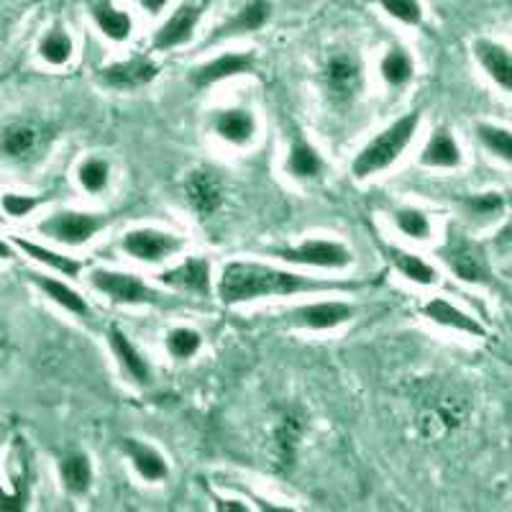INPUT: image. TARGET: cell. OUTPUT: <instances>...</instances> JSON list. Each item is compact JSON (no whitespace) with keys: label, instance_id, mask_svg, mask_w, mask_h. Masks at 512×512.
<instances>
[{"label":"cell","instance_id":"22","mask_svg":"<svg viewBox=\"0 0 512 512\" xmlns=\"http://www.w3.org/2000/svg\"><path fill=\"white\" fill-rule=\"evenodd\" d=\"M305 433V418L303 415H285L282 423L277 425V431H274V454L280 459L282 466H290L292 459H295L297 443L303 438Z\"/></svg>","mask_w":512,"mask_h":512},{"label":"cell","instance_id":"2","mask_svg":"<svg viewBox=\"0 0 512 512\" xmlns=\"http://www.w3.org/2000/svg\"><path fill=\"white\" fill-rule=\"evenodd\" d=\"M418 123V113H408V116H402L400 121H395L392 126L384 128L382 134H379L377 139L369 141V144L359 152V157L354 159V164H351L354 175H377V172L387 169L390 164H395L397 159H400V154L408 149L410 141H413L415 131H418Z\"/></svg>","mask_w":512,"mask_h":512},{"label":"cell","instance_id":"18","mask_svg":"<svg viewBox=\"0 0 512 512\" xmlns=\"http://www.w3.org/2000/svg\"><path fill=\"white\" fill-rule=\"evenodd\" d=\"M90 13H93L95 26H98L108 39L126 41L128 36H131L134 21H131L128 13L118 11L111 0H95V3H90Z\"/></svg>","mask_w":512,"mask_h":512},{"label":"cell","instance_id":"31","mask_svg":"<svg viewBox=\"0 0 512 512\" xmlns=\"http://www.w3.org/2000/svg\"><path fill=\"white\" fill-rule=\"evenodd\" d=\"M39 54H41V59H47L49 64L70 62L72 39L67 36V31H62V29L47 31V36L39 41Z\"/></svg>","mask_w":512,"mask_h":512},{"label":"cell","instance_id":"37","mask_svg":"<svg viewBox=\"0 0 512 512\" xmlns=\"http://www.w3.org/2000/svg\"><path fill=\"white\" fill-rule=\"evenodd\" d=\"M36 205H39V200H36V198H26V195H13V192L3 195V210H6L8 216H13V218L29 216Z\"/></svg>","mask_w":512,"mask_h":512},{"label":"cell","instance_id":"28","mask_svg":"<svg viewBox=\"0 0 512 512\" xmlns=\"http://www.w3.org/2000/svg\"><path fill=\"white\" fill-rule=\"evenodd\" d=\"M31 280H34L41 290L47 292V297H52L54 303L62 305L64 310H70V313L77 315H88V303L67 285H62V282L57 280H49V277H41V274H31Z\"/></svg>","mask_w":512,"mask_h":512},{"label":"cell","instance_id":"38","mask_svg":"<svg viewBox=\"0 0 512 512\" xmlns=\"http://www.w3.org/2000/svg\"><path fill=\"white\" fill-rule=\"evenodd\" d=\"M469 208L474 210V213H479V216H489V213H497V210L502 208V200L500 195H477V198L469 200Z\"/></svg>","mask_w":512,"mask_h":512},{"label":"cell","instance_id":"26","mask_svg":"<svg viewBox=\"0 0 512 512\" xmlns=\"http://www.w3.org/2000/svg\"><path fill=\"white\" fill-rule=\"evenodd\" d=\"M387 254H390V262L402 272V277H408L415 285H436V269H433L431 264H425L420 256L408 254V251L402 249H387Z\"/></svg>","mask_w":512,"mask_h":512},{"label":"cell","instance_id":"35","mask_svg":"<svg viewBox=\"0 0 512 512\" xmlns=\"http://www.w3.org/2000/svg\"><path fill=\"white\" fill-rule=\"evenodd\" d=\"M108 175H111V169L103 159H88V162L80 164V185L85 187L88 192H100L105 185H108Z\"/></svg>","mask_w":512,"mask_h":512},{"label":"cell","instance_id":"6","mask_svg":"<svg viewBox=\"0 0 512 512\" xmlns=\"http://www.w3.org/2000/svg\"><path fill=\"white\" fill-rule=\"evenodd\" d=\"M277 254L292 264H305V267H323V269H344L351 264V251L336 241H305L295 249L277 251Z\"/></svg>","mask_w":512,"mask_h":512},{"label":"cell","instance_id":"10","mask_svg":"<svg viewBox=\"0 0 512 512\" xmlns=\"http://www.w3.org/2000/svg\"><path fill=\"white\" fill-rule=\"evenodd\" d=\"M272 16V3L269 0H249L244 8L233 18H228L226 24L216 29V34H210L205 44H218V41L228 39V36H241L249 31H259Z\"/></svg>","mask_w":512,"mask_h":512},{"label":"cell","instance_id":"12","mask_svg":"<svg viewBox=\"0 0 512 512\" xmlns=\"http://www.w3.org/2000/svg\"><path fill=\"white\" fill-rule=\"evenodd\" d=\"M154 77H157V67L144 57L111 64V67H105V70L100 72V80H103L105 85H111V88H118V90L141 88V85H146V82H152Z\"/></svg>","mask_w":512,"mask_h":512},{"label":"cell","instance_id":"43","mask_svg":"<svg viewBox=\"0 0 512 512\" xmlns=\"http://www.w3.org/2000/svg\"><path fill=\"white\" fill-rule=\"evenodd\" d=\"M500 241H512V223L500 233Z\"/></svg>","mask_w":512,"mask_h":512},{"label":"cell","instance_id":"8","mask_svg":"<svg viewBox=\"0 0 512 512\" xmlns=\"http://www.w3.org/2000/svg\"><path fill=\"white\" fill-rule=\"evenodd\" d=\"M185 192L190 205L200 218H210L223 203V182L210 169H195L185 182Z\"/></svg>","mask_w":512,"mask_h":512},{"label":"cell","instance_id":"42","mask_svg":"<svg viewBox=\"0 0 512 512\" xmlns=\"http://www.w3.org/2000/svg\"><path fill=\"white\" fill-rule=\"evenodd\" d=\"M13 256V249L8 244H3V241H0V259H11Z\"/></svg>","mask_w":512,"mask_h":512},{"label":"cell","instance_id":"39","mask_svg":"<svg viewBox=\"0 0 512 512\" xmlns=\"http://www.w3.org/2000/svg\"><path fill=\"white\" fill-rule=\"evenodd\" d=\"M26 505V495L21 492V487H16L13 492H0V510H21Z\"/></svg>","mask_w":512,"mask_h":512},{"label":"cell","instance_id":"29","mask_svg":"<svg viewBox=\"0 0 512 512\" xmlns=\"http://www.w3.org/2000/svg\"><path fill=\"white\" fill-rule=\"evenodd\" d=\"M16 246L18 249H24L31 259H36V262L47 264V267L62 272L64 277H77L82 269V264L75 262V259H70V256H62V254H57V251H49V249H44V246L31 244V241L16 239Z\"/></svg>","mask_w":512,"mask_h":512},{"label":"cell","instance_id":"41","mask_svg":"<svg viewBox=\"0 0 512 512\" xmlns=\"http://www.w3.org/2000/svg\"><path fill=\"white\" fill-rule=\"evenodd\" d=\"M139 3L146 13H159L164 6H167L169 0H139Z\"/></svg>","mask_w":512,"mask_h":512},{"label":"cell","instance_id":"16","mask_svg":"<svg viewBox=\"0 0 512 512\" xmlns=\"http://www.w3.org/2000/svg\"><path fill=\"white\" fill-rule=\"evenodd\" d=\"M474 52H477L484 70L489 72V77L512 93V54L507 52L505 47H500V44L487 39H479L477 44H474Z\"/></svg>","mask_w":512,"mask_h":512},{"label":"cell","instance_id":"20","mask_svg":"<svg viewBox=\"0 0 512 512\" xmlns=\"http://www.w3.org/2000/svg\"><path fill=\"white\" fill-rule=\"evenodd\" d=\"M123 451L128 454V459L134 461V469L146 482H159V479L167 477V461L152 446H144V443L134 441V438H126Z\"/></svg>","mask_w":512,"mask_h":512},{"label":"cell","instance_id":"17","mask_svg":"<svg viewBox=\"0 0 512 512\" xmlns=\"http://www.w3.org/2000/svg\"><path fill=\"white\" fill-rule=\"evenodd\" d=\"M159 280H162L164 285L205 295V292L210 290V264L205 262V259H187V262L180 264L177 269L164 272Z\"/></svg>","mask_w":512,"mask_h":512},{"label":"cell","instance_id":"34","mask_svg":"<svg viewBox=\"0 0 512 512\" xmlns=\"http://www.w3.org/2000/svg\"><path fill=\"white\" fill-rule=\"evenodd\" d=\"M395 223H397V228L405 233V236H410V239L425 241L428 236H431V223H428L425 213H420V210H415V208L397 210Z\"/></svg>","mask_w":512,"mask_h":512},{"label":"cell","instance_id":"13","mask_svg":"<svg viewBox=\"0 0 512 512\" xmlns=\"http://www.w3.org/2000/svg\"><path fill=\"white\" fill-rule=\"evenodd\" d=\"M354 315L351 305L346 303H315L297 308L290 313L292 323L303 328H313V331H326V328H336Z\"/></svg>","mask_w":512,"mask_h":512},{"label":"cell","instance_id":"9","mask_svg":"<svg viewBox=\"0 0 512 512\" xmlns=\"http://www.w3.org/2000/svg\"><path fill=\"white\" fill-rule=\"evenodd\" d=\"M200 16H203V8H200L198 3H182V6L159 26V31L154 34V47L172 49L185 44V41H190V36L198 29Z\"/></svg>","mask_w":512,"mask_h":512},{"label":"cell","instance_id":"1","mask_svg":"<svg viewBox=\"0 0 512 512\" xmlns=\"http://www.w3.org/2000/svg\"><path fill=\"white\" fill-rule=\"evenodd\" d=\"M356 285H344V282H318L303 277V274L282 272V269L264 267V264L233 262L223 269L221 292L223 303H249L256 297L269 295H297V292H323V290H351Z\"/></svg>","mask_w":512,"mask_h":512},{"label":"cell","instance_id":"23","mask_svg":"<svg viewBox=\"0 0 512 512\" xmlns=\"http://www.w3.org/2000/svg\"><path fill=\"white\" fill-rule=\"evenodd\" d=\"M423 313L438 323V326H446V328H456V331H464V333H472V336H484V328L479 326L477 320L469 318L466 313L456 310L454 305L446 303V300H431V303L425 305Z\"/></svg>","mask_w":512,"mask_h":512},{"label":"cell","instance_id":"36","mask_svg":"<svg viewBox=\"0 0 512 512\" xmlns=\"http://www.w3.org/2000/svg\"><path fill=\"white\" fill-rule=\"evenodd\" d=\"M382 11L390 13L392 18L402 21L408 26H418L423 21V8H420V0H377Z\"/></svg>","mask_w":512,"mask_h":512},{"label":"cell","instance_id":"15","mask_svg":"<svg viewBox=\"0 0 512 512\" xmlns=\"http://www.w3.org/2000/svg\"><path fill=\"white\" fill-rule=\"evenodd\" d=\"M41 131L34 123H11L0 136V152L8 159H29L39 149Z\"/></svg>","mask_w":512,"mask_h":512},{"label":"cell","instance_id":"11","mask_svg":"<svg viewBox=\"0 0 512 512\" xmlns=\"http://www.w3.org/2000/svg\"><path fill=\"white\" fill-rule=\"evenodd\" d=\"M251 70H254V57L251 54H221L213 62L192 70L190 80L195 88H208V85H216V82L226 80V77L244 75V72Z\"/></svg>","mask_w":512,"mask_h":512},{"label":"cell","instance_id":"19","mask_svg":"<svg viewBox=\"0 0 512 512\" xmlns=\"http://www.w3.org/2000/svg\"><path fill=\"white\" fill-rule=\"evenodd\" d=\"M111 346H113V354H116L118 364H121V369L126 372L128 379H134L136 384L149 382V377H152V369H149V364H146L144 356L139 354V349H136V346L131 344V341H128L121 331H118V328H111Z\"/></svg>","mask_w":512,"mask_h":512},{"label":"cell","instance_id":"24","mask_svg":"<svg viewBox=\"0 0 512 512\" xmlns=\"http://www.w3.org/2000/svg\"><path fill=\"white\" fill-rule=\"evenodd\" d=\"M420 162L428 164V167H456L461 162L459 144H456L454 136L448 134L446 128H441V131H436L428 139L423 154H420Z\"/></svg>","mask_w":512,"mask_h":512},{"label":"cell","instance_id":"40","mask_svg":"<svg viewBox=\"0 0 512 512\" xmlns=\"http://www.w3.org/2000/svg\"><path fill=\"white\" fill-rule=\"evenodd\" d=\"M8 351H11V336H8V326L0 320V367L6 364Z\"/></svg>","mask_w":512,"mask_h":512},{"label":"cell","instance_id":"5","mask_svg":"<svg viewBox=\"0 0 512 512\" xmlns=\"http://www.w3.org/2000/svg\"><path fill=\"white\" fill-rule=\"evenodd\" d=\"M123 251L131 254L139 262H162L167 256L182 249V239L172 236V233L154 231V228H136L128 231L121 241Z\"/></svg>","mask_w":512,"mask_h":512},{"label":"cell","instance_id":"3","mask_svg":"<svg viewBox=\"0 0 512 512\" xmlns=\"http://www.w3.org/2000/svg\"><path fill=\"white\" fill-rule=\"evenodd\" d=\"M95 290L108 295L113 303L121 305H141V303H159V292L146 287L139 277L126 272H108V269H95L90 274Z\"/></svg>","mask_w":512,"mask_h":512},{"label":"cell","instance_id":"7","mask_svg":"<svg viewBox=\"0 0 512 512\" xmlns=\"http://www.w3.org/2000/svg\"><path fill=\"white\" fill-rule=\"evenodd\" d=\"M443 262L451 267V272L464 282H487L489 267L484 262V254L477 244L461 239V236H451L448 244L443 246Z\"/></svg>","mask_w":512,"mask_h":512},{"label":"cell","instance_id":"14","mask_svg":"<svg viewBox=\"0 0 512 512\" xmlns=\"http://www.w3.org/2000/svg\"><path fill=\"white\" fill-rule=\"evenodd\" d=\"M326 82L328 90L336 100H351L361 85L359 64L346 54H336L326 64Z\"/></svg>","mask_w":512,"mask_h":512},{"label":"cell","instance_id":"32","mask_svg":"<svg viewBox=\"0 0 512 512\" xmlns=\"http://www.w3.org/2000/svg\"><path fill=\"white\" fill-rule=\"evenodd\" d=\"M477 134L489 152L497 154V157L512 164V134L510 131H505V128H497V126H479Z\"/></svg>","mask_w":512,"mask_h":512},{"label":"cell","instance_id":"33","mask_svg":"<svg viewBox=\"0 0 512 512\" xmlns=\"http://www.w3.org/2000/svg\"><path fill=\"white\" fill-rule=\"evenodd\" d=\"M203 338L198 331H190V328H177L167 336V349L175 359H190V356L198 354Z\"/></svg>","mask_w":512,"mask_h":512},{"label":"cell","instance_id":"4","mask_svg":"<svg viewBox=\"0 0 512 512\" xmlns=\"http://www.w3.org/2000/svg\"><path fill=\"white\" fill-rule=\"evenodd\" d=\"M105 223H108V218L95 216V213H72V210H67V213H57V216L41 223L39 231L47 233L49 239L59 241V244L80 246L93 239Z\"/></svg>","mask_w":512,"mask_h":512},{"label":"cell","instance_id":"30","mask_svg":"<svg viewBox=\"0 0 512 512\" xmlns=\"http://www.w3.org/2000/svg\"><path fill=\"white\" fill-rule=\"evenodd\" d=\"M379 72H382V77L390 85H405L413 77V59L402 49H390V52L384 54Z\"/></svg>","mask_w":512,"mask_h":512},{"label":"cell","instance_id":"25","mask_svg":"<svg viewBox=\"0 0 512 512\" xmlns=\"http://www.w3.org/2000/svg\"><path fill=\"white\" fill-rule=\"evenodd\" d=\"M59 477H62L64 489H70L72 495H85L93 484V466L88 456L72 454L59 464Z\"/></svg>","mask_w":512,"mask_h":512},{"label":"cell","instance_id":"21","mask_svg":"<svg viewBox=\"0 0 512 512\" xmlns=\"http://www.w3.org/2000/svg\"><path fill=\"white\" fill-rule=\"evenodd\" d=\"M254 118L241 108H231V111H221L216 116V134L223 141L236 146H244L254 139Z\"/></svg>","mask_w":512,"mask_h":512},{"label":"cell","instance_id":"27","mask_svg":"<svg viewBox=\"0 0 512 512\" xmlns=\"http://www.w3.org/2000/svg\"><path fill=\"white\" fill-rule=\"evenodd\" d=\"M320 169H323L320 154L305 141H297L290 149V157H287V172L297 180H310V177L320 175Z\"/></svg>","mask_w":512,"mask_h":512}]
</instances>
